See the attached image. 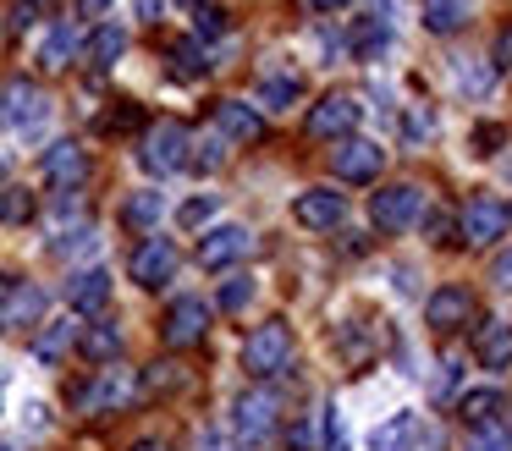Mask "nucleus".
I'll return each mask as SVG.
<instances>
[{
    "instance_id": "nucleus-18",
    "label": "nucleus",
    "mask_w": 512,
    "mask_h": 451,
    "mask_svg": "<svg viewBox=\"0 0 512 451\" xmlns=\"http://www.w3.org/2000/svg\"><path fill=\"white\" fill-rule=\"evenodd\" d=\"M45 314V292L34 281H17L12 292L0 297V330H23V325H39Z\"/></svg>"
},
{
    "instance_id": "nucleus-40",
    "label": "nucleus",
    "mask_w": 512,
    "mask_h": 451,
    "mask_svg": "<svg viewBox=\"0 0 512 451\" xmlns=\"http://www.w3.org/2000/svg\"><path fill=\"white\" fill-rule=\"evenodd\" d=\"M193 33H199V44L204 39H221V33H226V11L221 6H199V11H193Z\"/></svg>"
},
{
    "instance_id": "nucleus-29",
    "label": "nucleus",
    "mask_w": 512,
    "mask_h": 451,
    "mask_svg": "<svg viewBox=\"0 0 512 451\" xmlns=\"http://www.w3.org/2000/svg\"><path fill=\"white\" fill-rule=\"evenodd\" d=\"M468 22V0H424V28L430 33H457Z\"/></svg>"
},
{
    "instance_id": "nucleus-2",
    "label": "nucleus",
    "mask_w": 512,
    "mask_h": 451,
    "mask_svg": "<svg viewBox=\"0 0 512 451\" xmlns=\"http://www.w3.org/2000/svg\"><path fill=\"white\" fill-rule=\"evenodd\" d=\"M188 127L182 121H155V127L144 132V143H138V165H144L149 176H171L188 165Z\"/></svg>"
},
{
    "instance_id": "nucleus-11",
    "label": "nucleus",
    "mask_w": 512,
    "mask_h": 451,
    "mask_svg": "<svg viewBox=\"0 0 512 451\" xmlns=\"http://www.w3.org/2000/svg\"><path fill=\"white\" fill-rule=\"evenodd\" d=\"M276 413H281V396H276V391H265V385H254V391L237 396L232 424L243 429L248 440H259V435H270V429H276Z\"/></svg>"
},
{
    "instance_id": "nucleus-16",
    "label": "nucleus",
    "mask_w": 512,
    "mask_h": 451,
    "mask_svg": "<svg viewBox=\"0 0 512 451\" xmlns=\"http://www.w3.org/2000/svg\"><path fill=\"white\" fill-rule=\"evenodd\" d=\"M375 6V17H358L353 39H347V50L358 55V61H380V50L391 44V6L386 0H369Z\"/></svg>"
},
{
    "instance_id": "nucleus-21",
    "label": "nucleus",
    "mask_w": 512,
    "mask_h": 451,
    "mask_svg": "<svg viewBox=\"0 0 512 451\" xmlns=\"http://www.w3.org/2000/svg\"><path fill=\"white\" fill-rule=\"evenodd\" d=\"M419 413H391L386 424L369 429V451H408L413 440H419Z\"/></svg>"
},
{
    "instance_id": "nucleus-27",
    "label": "nucleus",
    "mask_w": 512,
    "mask_h": 451,
    "mask_svg": "<svg viewBox=\"0 0 512 451\" xmlns=\"http://www.w3.org/2000/svg\"><path fill=\"white\" fill-rule=\"evenodd\" d=\"M160 215H166V193H155V187H144V193H133V198L122 204V220H127L133 231H155Z\"/></svg>"
},
{
    "instance_id": "nucleus-53",
    "label": "nucleus",
    "mask_w": 512,
    "mask_h": 451,
    "mask_svg": "<svg viewBox=\"0 0 512 451\" xmlns=\"http://www.w3.org/2000/svg\"><path fill=\"white\" fill-rule=\"evenodd\" d=\"M0 451H23V446H12V440H0Z\"/></svg>"
},
{
    "instance_id": "nucleus-56",
    "label": "nucleus",
    "mask_w": 512,
    "mask_h": 451,
    "mask_svg": "<svg viewBox=\"0 0 512 451\" xmlns=\"http://www.w3.org/2000/svg\"><path fill=\"white\" fill-rule=\"evenodd\" d=\"M507 220H512V209H507Z\"/></svg>"
},
{
    "instance_id": "nucleus-4",
    "label": "nucleus",
    "mask_w": 512,
    "mask_h": 451,
    "mask_svg": "<svg viewBox=\"0 0 512 451\" xmlns=\"http://www.w3.org/2000/svg\"><path fill=\"white\" fill-rule=\"evenodd\" d=\"M138 396V380L127 369H100L83 391H72V407L78 413H111V407H127Z\"/></svg>"
},
{
    "instance_id": "nucleus-55",
    "label": "nucleus",
    "mask_w": 512,
    "mask_h": 451,
    "mask_svg": "<svg viewBox=\"0 0 512 451\" xmlns=\"http://www.w3.org/2000/svg\"><path fill=\"white\" fill-rule=\"evenodd\" d=\"M0 182H6V165H0Z\"/></svg>"
},
{
    "instance_id": "nucleus-44",
    "label": "nucleus",
    "mask_w": 512,
    "mask_h": 451,
    "mask_svg": "<svg viewBox=\"0 0 512 451\" xmlns=\"http://www.w3.org/2000/svg\"><path fill=\"white\" fill-rule=\"evenodd\" d=\"M490 66H496V72H501V66H512V22L496 33V55H490Z\"/></svg>"
},
{
    "instance_id": "nucleus-25",
    "label": "nucleus",
    "mask_w": 512,
    "mask_h": 451,
    "mask_svg": "<svg viewBox=\"0 0 512 451\" xmlns=\"http://www.w3.org/2000/svg\"><path fill=\"white\" fill-rule=\"evenodd\" d=\"M78 347H83V358H89V363H116V358H122V330H116L111 319H100V325H89L78 336Z\"/></svg>"
},
{
    "instance_id": "nucleus-8",
    "label": "nucleus",
    "mask_w": 512,
    "mask_h": 451,
    "mask_svg": "<svg viewBox=\"0 0 512 451\" xmlns=\"http://www.w3.org/2000/svg\"><path fill=\"white\" fill-rule=\"evenodd\" d=\"M347 215V198L336 193V187H309V193L292 198V220H298L303 231H336Z\"/></svg>"
},
{
    "instance_id": "nucleus-26",
    "label": "nucleus",
    "mask_w": 512,
    "mask_h": 451,
    "mask_svg": "<svg viewBox=\"0 0 512 451\" xmlns=\"http://www.w3.org/2000/svg\"><path fill=\"white\" fill-rule=\"evenodd\" d=\"M452 77H457V88H463L468 99H485L490 83H496V66L479 61V55H457V61H452Z\"/></svg>"
},
{
    "instance_id": "nucleus-12",
    "label": "nucleus",
    "mask_w": 512,
    "mask_h": 451,
    "mask_svg": "<svg viewBox=\"0 0 512 451\" xmlns=\"http://www.w3.org/2000/svg\"><path fill=\"white\" fill-rule=\"evenodd\" d=\"M353 127H358V99L353 94H325L320 105L309 110L314 138H353Z\"/></svg>"
},
{
    "instance_id": "nucleus-20",
    "label": "nucleus",
    "mask_w": 512,
    "mask_h": 451,
    "mask_svg": "<svg viewBox=\"0 0 512 451\" xmlns=\"http://www.w3.org/2000/svg\"><path fill=\"white\" fill-rule=\"evenodd\" d=\"M474 358L485 363V369H507L512 363V325L507 319H485V325L474 330Z\"/></svg>"
},
{
    "instance_id": "nucleus-38",
    "label": "nucleus",
    "mask_w": 512,
    "mask_h": 451,
    "mask_svg": "<svg viewBox=\"0 0 512 451\" xmlns=\"http://www.w3.org/2000/svg\"><path fill=\"white\" fill-rule=\"evenodd\" d=\"M468 451H512V429H507V424H485V429H474Z\"/></svg>"
},
{
    "instance_id": "nucleus-41",
    "label": "nucleus",
    "mask_w": 512,
    "mask_h": 451,
    "mask_svg": "<svg viewBox=\"0 0 512 451\" xmlns=\"http://www.w3.org/2000/svg\"><path fill=\"white\" fill-rule=\"evenodd\" d=\"M248 297H254V281H248V275H232V281L221 286V308H226V314L248 308Z\"/></svg>"
},
{
    "instance_id": "nucleus-3",
    "label": "nucleus",
    "mask_w": 512,
    "mask_h": 451,
    "mask_svg": "<svg viewBox=\"0 0 512 451\" xmlns=\"http://www.w3.org/2000/svg\"><path fill=\"white\" fill-rule=\"evenodd\" d=\"M45 116H50V94L34 77H12V83L0 88V121L12 132H34Z\"/></svg>"
},
{
    "instance_id": "nucleus-23",
    "label": "nucleus",
    "mask_w": 512,
    "mask_h": 451,
    "mask_svg": "<svg viewBox=\"0 0 512 451\" xmlns=\"http://www.w3.org/2000/svg\"><path fill=\"white\" fill-rule=\"evenodd\" d=\"M72 55H78V28H72V22H56V28L45 33V44H39V66H45V72H67Z\"/></svg>"
},
{
    "instance_id": "nucleus-37",
    "label": "nucleus",
    "mask_w": 512,
    "mask_h": 451,
    "mask_svg": "<svg viewBox=\"0 0 512 451\" xmlns=\"http://www.w3.org/2000/svg\"><path fill=\"white\" fill-rule=\"evenodd\" d=\"M133 127H144V105H116L111 116L100 121L105 138H116V132H133Z\"/></svg>"
},
{
    "instance_id": "nucleus-54",
    "label": "nucleus",
    "mask_w": 512,
    "mask_h": 451,
    "mask_svg": "<svg viewBox=\"0 0 512 451\" xmlns=\"http://www.w3.org/2000/svg\"><path fill=\"white\" fill-rule=\"evenodd\" d=\"M177 6H193V11H199V0H177Z\"/></svg>"
},
{
    "instance_id": "nucleus-15",
    "label": "nucleus",
    "mask_w": 512,
    "mask_h": 451,
    "mask_svg": "<svg viewBox=\"0 0 512 451\" xmlns=\"http://www.w3.org/2000/svg\"><path fill=\"white\" fill-rule=\"evenodd\" d=\"M468 314H474V292H468V286H435V292L424 297L430 330H457V325H468Z\"/></svg>"
},
{
    "instance_id": "nucleus-9",
    "label": "nucleus",
    "mask_w": 512,
    "mask_h": 451,
    "mask_svg": "<svg viewBox=\"0 0 512 451\" xmlns=\"http://www.w3.org/2000/svg\"><path fill=\"white\" fill-rule=\"evenodd\" d=\"M386 171V149L369 138H342L336 143V182H375Z\"/></svg>"
},
{
    "instance_id": "nucleus-46",
    "label": "nucleus",
    "mask_w": 512,
    "mask_h": 451,
    "mask_svg": "<svg viewBox=\"0 0 512 451\" xmlns=\"http://www.w3.org/2000/svg\"><path fill=\"white\" fill-rule=\"evenodd\" d=\"M490 275H496V286H512V253H496V264H490Z\"/></svg>"
},
{
    "instance_id": "nucleus-32",
    "label": "nucleus",
    "mask_w": 512,
    "mask_h": 451,
    "mask_svg": "<svg viewBox=\"0 0 512 451\" xmlns=\"http://www.w3.org/2000/svg\"><path fill=\"white\" fill-rule=\"evenodd\" d=\"M298 94H303V83H298L292 72H281V77H265V83H259V105H270V110H287Z\"/></svg>"
},
{
    "instance_id": "nucleus-43",
    "label": "nucleus",
    "mask_w": 512,
    "mask_h": 451,
    "mask_svg": "<svg viewBox=\"0 0 512 451\" xmlns=\"http://www.w3.org/2000/svg\"><path fill=\"white\" fill-rule=\"evenodd\" d=\"M325 451H347V435H342V418H336V407L325 413Z\"/></svg>"
},
{
    "instance_id": "nucleus-39",
    "label": "nucleus",
    "mask_w": 512,
    "mask_h": 451,
    "mask_svg": "<svg viewBox=\"0 0 512 451\" xmlns=\"http://www.w3.org/2000/svg\"><path fill=\"white\" fill-rule=\"evenodd\" d=\"M171 385H182L177 363H149L144 380H138V396H144V391H171Z\"/></svg>"
},
{
    "instance_id": "nucleus-7",
    "label": "nucleus",
    "mask_w": 512,
    "mask_h": 451,
    "mask_svg": "<svg viewBox=\"0 0 512 451\" xmlns=\"http://www.w3.org/2000/svg\"><path fill=\"white\" fill-rule=\"evenodd\" d=\"M177 264H182V253H177V242H171V237H144L127 270H133L138 286H149V292H155V286H166L171 275H177Z\"/></svg>"
},
{
    "instance_id": "nucleus-28",
    "label": "nucleus",
    "mask_w": 512,
    "mask_h": 451,
    "mask_svg": "<svg viewBox=\"0 0 512 451\" xmlns=\"http://www.w3.org/2000/svg\"><path fill=\"white\" fill-rule=\"evenodd\" d=\"M210 55H204V44L199 39H182V44H171V77L177 83H199L204 72H210Z\"/></svg>"
},
{
    "instance_id": "nucleus-51",
    "label": "nucleus",
    "mask_w": 512,
    "mask_h": 451,
    "mask_svg": "<svg viewBox=\"0 0 512 451\" xmlns=\"http://www.w3.org/2000/svg\"><path fill=\"white\" fill-rule=\"evenodd\" d=\"M314 6H320V11H331V6H342V0H314Z\"/></svg>"
},
{
    "instance_id": "nucleus-35",
    "label": "nucleus",
    "mask_w": 512,
    "mask_h": 451,
    "mask_svg": "<svg viewBox=\"0 0 512 451\" xmlns=\"http://www.w3.org/2000/svg\"><path fill=\"white\" fill-rule=\"evenodd\" d=\"M89 248H94V226H72V231H61V237L50 242L56 259H78V253H89Z\"/></svg>"
},
{
    "instance_id": "nucleus-47",
    "label": "nucleus",
    "mask_w": 512,
    "mask_h": 451,
    "mask_svg": "<svg viewBox=\"0 0 512 451\" xmlns=\"http://www.w3.org/2000/svg\"><path fill=\"white\" fill-rule=\"evenodd\" d=\"M78 11H83V17H105V11H111V0H78Z\"/></svg>"
},
{
    "instance_id": "nucleus-31",
    "label": "nucleus",
    "mask_w": 512,
    "mask_h": 451,
    "mask_svg": "<svg viewBox=\"0 0 512 451\" xmlns=\"http://www.w3.org/2000/svg\"><path fill=\"white\" fill-rule=\"evenodd\" d=\"M28 220H34V193L0 182V226H28Z\"/></svg>"
},
{
    "instance_id": "nucleus-42",
    "label": "nucleus",
    "mask_w": 512,
    "mask_h": 451,
    "mask_svg": "<svg viewBox=\"0 0 512 451\" xmlns=\"http://www.w3.org/2000/svg\"><path fill=\"white\" fill-rule=\"evenodd\" d=\"M501 143H507V127H496V121H479L474 127V154H496Z\"/></svg>"
},
{
    "instance_id": "nucleus-34",
    "label": "nucleus",
    "mask_w": 512,
    "mask_h": 451,
    "mask_svg": "<svg viewBox=\"0 0 512 451\" xmlns=\"http://www.w3.org/2000/svg\"><path fill=\"white\" fill-rule=\"evenodd\" d=\"M215 209H221V198H215V193H199V198H188V204L177 209V220H182L188 231H199V226H210V220H215Z\"/></svg>"
},
{
    "instance_id": "nucleus-52",
    "label": "nucleus",
    "mask_w": 512,
    "mask_h": 451,
    "mask_svg": "<svg viewBox=\"0 0 512 451\" xmlns=\"http://www.w3.org/2000/svg\"><path fill=\"white\" fill-rule=\"evenodd\" d=\"M6 380H12V374H6V363H0V391H6Z\"/></svg>"
},
{
    "instance_id": "nucleus-6",
    "label": "nucleus",
    "mask_w": 512,
    "mask_h": 451,
    "mask_svg": "<svg viewBox=\"0 0 512 451\" xmlns=\"http://www.w3.org/2000/svg\"><path fill=\"white\" fill-rule=\"evenodd\" d=\"M204 330H210V303L204 297H177L160 319V341L166 347H199Z\"/></svg>"
},
{
    "instance_id": "nucleus-50",
    "label": "nucleus",
    "mask_w": 512,
    "mask_h": 451,
    "mask_svg": "<svg viewBox=\"0 0 512 451\" xmlns=\"http://www.w3.org/2000/svg\"><path fill=\"white\" fill-rule=\"evenodd\" d=\"M12 286H17V281H12V275H0V297H6V292H12Z\"/></svg>"
},
{
    "instance_id": "nucleus-33",
    "label": "nucleus",
    "mask_w": 512,
    "mask_h": 451,
    "mask_svg": "<svg viewBox=\"0 0 512 451\" xmlns=\"http://www.w3.org/2000/svg\"><path fill=\"white\" fill-rule=\"evenodd\" d=\"M188 165H193V171H204V176L221 171V165H226V138H215V132H210V138L188 143Z\"/></svg>"
},
{
    "instance_id": "nucleus-24",
    "label": "nucleus",
    "mask_w": 512,
    "mask_h": 451,
    "mask_svg": "<svg viewBox=\"0 0 512 451\" xmlns=\"http://www.w3.org/2000/svg\"><path fill=\"white\" fill-rule=\"evenodd\" d=\"M496 413H501V391H496V385H474V391L457 396V418L474 424V429L496 424Z\"/></svg>"
},
{
    "instance_id": "nucleus-48",
    "label": "nucleus",
    "mask_w": 512,
    "mask_h": 451,
    "mask_svg": "<svg viewBox=\"0 0 512 451\" xmlns=\"http://www.w3.org/2000/svg\"><path fill=\"white\" fill-rule=\"evenodd\" d=\"M155 11H160V0H138V17L144 22H155Z\"/></svg>"
},
{
    "instance_id": "nucleus-1",
    "label": "nucleus",
    "mask_w": 512,
    "mask_h": 451,
    "mask_svg": "<svg viewBox=\"0 0 512 451\" xmlns=\"http://www.w3.org/2000/svg\"><path fill=\"white\" fill-rule=\"evenodd\" d=\"M287 363H292V325L287 319H265V325L243 341V369L254 374V380H270V374H281Z\"/></svg>"
},
{
    "instance_id": "nucleus-13",
    "label": "nucleus",
    "mask_w": 512,
    "mask_h": 451,
    "mask_svg": "<svg viewBox=\"0 0 512 451\" xmlns=\"http://www.w3.org/2000/svg\"><path fill=\"white\" fill-rule=\"evenodd\" d=\"M89 176V149H83L78 138H61L45 149V182H56L61 193H72V187Z\"/></svg>"
},
{
    "instance_id": "nucleus-17",
    "label": "nucleus",
    "mask_w": 512,
    "mask_h": 451,
    "mask_svg": "<svg viewBox=\"0 0 512 451\" xmlns=\"http://www.w3.org/2000/svg\"><path fill=\"white\" fill-rule=\"evenodd\" d=\"M67 303H72V314H100V308L111 303V270H100V264L78 270L67 281Z\"/></svg>"
},
{
    "instance_id": "nucleus-49",
    "label": "nucleus",
    "mask_w": 512,
    "mask_h": 451,
    "mask_svg": "<svg viewBox=\"0 0 512 451\" xmlns=\"http://www.w3.org/2000/svg\"><path fill=\"white\" fill-rule=\"evenodd\" d=\"M133 451H171V446H166V440H138Z\"/></svg>"
},
{
    "instance_id": "nucleus-14",
    "label": "nucleus",
    "mask_w": 512,
    "mask_h": 451,
    "mask_svg": "<svg viewBox=\"0 0 512 451\" xmlns=\"http://www.w3.org/2000/svg\"><path fill=\"white\" fill-rule=\"evenodd\" d=\"M248 248H254L248 226H215V231H204V237H199V264H204V270H226V264H237Z\"/></svg>"
},
{
    "instance_id": "nucleus-30",
    "label": "nucleus",
    "mask_w": 512,
    "mask_h": 451,
    "mask_svg": "<svg viewBox=\"0 0 512 451\" xmlns=\"http://www.w3.org/2000/svg\"><path fill=\"white\" fill-rule=\"evenodd\" d=\"M72 347V319H56V325H45L34 336V358L39 363H61V352Z\"/></svg>"
},
{
    "instance_id": "nucleus-5",
    "label": "nucleus",
    "mask_w": 512,
    "mask_h": 451,
    "mask_svg": "<svg viewBox=\"0 0 512 451\" xmlns=\"http://www.w3.org/2000/svg\"><path fill=\"white\" fill-rule=\"evenodd\" d=\"M419 209H424V187H413V182H391V187H380V193L369 198V220H375L380 231L413 226Z\"/></svg>"
},
{
    "instance_id": "nucleus-22",
    "label": "nucleus",
    "mask_w": 512,
    "mask_h": 451,
    "mask_svg": "<svg viewBox=\"0 0 512 451\" xmlns=\"http://www.w3.org/2000/svg\"><path fill=\"white\" fill-rule=\"evenodd\" d=\"M122 55H127V28H116V22H100V28L89 33V66H94V72H111Z\"/></svg>"
},
{
    "instance_id": "nucleus-19",
    "label": "nucleus",
    "mask_w": 512,
    "mask_h": 451,
    "mask_svg": "<svg viewBox=\"0 0 512 451\" xmlns=\"http://www.w3.org/2000/svg\"><path fill=\"white\" fill-rule=\"evenodd\" d=\"M215 127H221L226 138H237V143L265 138V116H259L254 105H243V99H221V105H215Z\"/></svg>"
},
{
    "instance_id": "nucleus-45",
    "label": "nucleus",
    "mask_w": 512,
    "mask_h": 451,
    "mask_svg": "<svg viewBox=\"0 0 512 451\" xmlns=\"http://www.w3.org/2000/svg\"><path fill=\"white\" fill-rule=\"evenodd\" d=\"M457 369H463V363H457V358H446V363H441V374H435V391H441V396H446V391H452V385H457Z\"/></svg>"
},
{
    "instance_id": "nucleus-10",
    "label": "nucleus",
    "mask_w": 512,
    "mask_h": 451,
    "mask_svg": "<svg viewBox=\"0 0 512 451\" xmlns=\"http://www.w3.org/2000/svg\"><path fill=\"white\" fill-rule=\"evenodd\" d=\"M457 231H463L468 242H479V248H485V242H496L501 231H507V204H501V198H468L463 204V215H457Z\"/></svg>"
},
{
    "instance_id": "nucleus-36",
    "label": "nucleus",
    "mask_w": 512,
    "mask_h": 451,
    "mask_svg": "<svg viewBox=\"0 0 512 451\" xmlns=\"http://www.w3.org/2000/svg\"><path fill=\"white\" fill-rule=\"evenodd\" d=\"M402 138H408V143L435 138V110H430V105H413L408 116H402Z\"/></svg>"
}]
</instances>
